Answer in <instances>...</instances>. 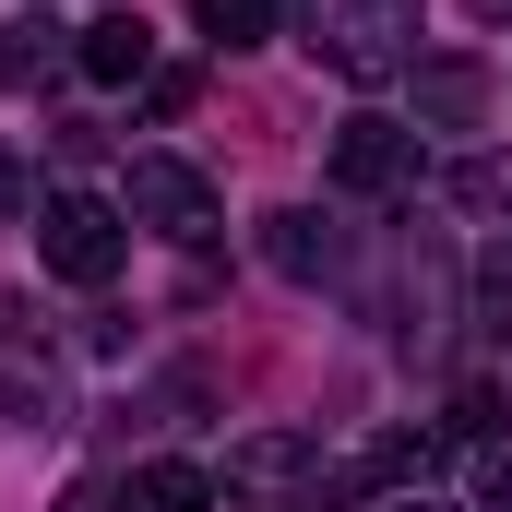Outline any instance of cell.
Wrapping results in <instances>:
<instances>
[{
	"instance_id": "6da1fadb",
	"label": "cell",
	"mask_w": 512,
	"mask_h": 512,
	"mask_svg": "<svg viewBox=\"0 0 512 512\" xmlns=\"http://www.w3.org/2000/svg\"><path fill=\"white\" fill-rule=\"evenodd\" d=\"M215 501H239V512H346V477H334V453L310 429H251L227 453Z\"/></svg>"
},
{
	"instance_id": "7a4b0ae2",
	"label": "cell",
	"mask_w": 512,
	"mask_h": 512,
	"mask_svg": "<svg viewBox=\"0 0 512 512\" xmlns=\"http://www.w3.org/2000/svg\"><path fill=\"white\" fill-rule=\"evenodd\" d=\"M310 48L346 84H393L417 72V0H310Z\"/></svg>"
},
{
	"instance_id": "3957f363",
	"label": "cell",
	"mask_w": 512,
	"mask_h": 512,
	"mask_svg": "<svg viewBox=\"0 0 512 512\" xmlns=\"http://www.w3.org/2000/svg\"><path fill=\"white\" fill-rule=\"evenodd\" d=\"M36 262H48L60 286H108L131 262V215L96 203V191H48V203H36Z\"/></svg>"
},
{
	"instance_id": "277c9868",
	"label": "cell",
	"mask_w": 512,
	"mask_h": 512,
	"mask_svg": "<svg viewBox=\"0 0 512 512\" xmlns=\"http://www.w3.org/2000/svg\"><path fill=\"white\" fill-rule=\"evenodd\" d=\"M131 227H155V239H179V251H203L215 239V179L191 167V155H131Z\"/></svg>"
},
{
	"instance_id": "5b68a950",
	"label": "cell",
	"mask_w": 512,
	"mask_h": 512,
	"mask_svg": "<svg viewBox=\"0 0 512 512\" xmlns=\"http://www.w3.org/2000/svg\"><path fill=\"white\" fill-rule=\"evenodd\" d=\"M334 191L405 203V191H417V131H405V120H346V131H334Z\"/></svg>"
},
{
	"instance_id": "8992f818",
	"label": "cell",
	"mask_w": 512,
	"mask_h": 512,
	"mask_svg": "<svg viewBox=\"0 0 512 512\" xmlns=\"http://www.w3.org/2000/svg\"><path fill=\"white\" fill-rule=\"evenodd\" d=\"M0 405H12V429H60V358L36 346L24 298H0Z\"/></svg>"
},
{
	"instance_id": "52a82bcc",
	"label": "cell",
	"mask_w": 512,
	"mask_h": 512,
	"mask_svg": "<svg viewBox=\"0 0 512 512\" xmlns=\"http://www.w3.org/2000/svg\"><path fill=\"white\" fill-rule=\"evenodd\" d=\"M262 262L286 286H346V227L310 215V203H286V215H262Z\"/></svg>"
},
{
	"instance_id": "ba28073f",
	"label": "cell",
	"mask_w": 512,
	"mask_h": 512,
	"mask_svg": "<svg viewBox=\"0 0 512 512\" xmlns=\"http://www.w3.org/2000/svg\"><path fill=\"white\" fill-rule=\"evenodd\" d=\"M489 120V72L477 60H417V131H477Z\"/></svg>"
},
{
	"instance_id": "9c48e42d",
	"label": "cell",
	"mask_w": 512,
	"mask_h": 512,
	"mask_svg": "<svg viewBox=\"0 0 512 512\" xmlns=\"http://www.w3.org/2000/svg\"><path fill=\"white\" fill-rule=\"evenodd\" d=\"M72 60H84L96 84H143V72H155V24H143V12H96V24L72 36Z\"/></svg>"
},
{
	"instance_id": "30bf717a",
	"label": "cell",
	"mask_w": 512,
	"mask_h": 512,
	"mask_svg": "<svg viewBox=\"0 0 512 512\" xmlns=\"http://www.w3.org/2000/svg\"><path fill=\"white\" fill-rule=\"evenodd\" d=\"M131 512H215V477L179 465V453H155V465L131 477Z\"/></svg>"
},
{
	"instance_id": "8fae6325",
	"label": "cell",
	"mask_w": 512,
	"mask_h": 512,
	"mask_svg": "<svg viewBox=\"0 0 512 512\" xmlns=\"http://www.w3.org/2000/svg\"><path fill=\"white\" fill-rule=\"evenodd\" d=\"M465 310H477V334H489V346H512V239H489V251H477Z\"/></svg>"
},
{
	"instance_id": "7c38bea8",
	"label": "cell",
	"mask_w": 512,
	"mask_h": 512,
	"mask_svg": "<svg viewBox=\"0 0 512 512\" xmlns=\"http://www.w3.org/2000/svg\"><path fill=\"white\" fill-rule=\"evenodd\" d=\"M191 24H203V48H215V60H239V48L274 36V0H191Z\"/></svg>"
},
{
	"instance_id": "4fadbf2b",
	"label": "cell",
	"mask_w": 512,
	"mask_h": 512,
	"mask_svg": "<svg viewBox=\"0 0 512 512\" xmlns=\"http://www.w3.org/2000/svg\"><path fill=\"white\" fill-rule=\"evenodd\" d=\"M60 60H72V36H60V24H12V36H0V84H48Z\"/></svg>"
},
{
	"instance_id": "5bb4252c",
	"label": "cell",
	"mask_w": 512,
	"mask_h": 512,
	"mask_svg": "<svg viewBox=\"0 0 512 512\" xmlns=\"http://www.w3.org/2000/svg\"><path fill=\"white\" fill-rule=\"evenodd\" d=\"M441 191H453V203H477V215H512V155H465Z\"/></svg>"
},
{
	"instance_id": "9a60e30c",
	"label": "cell",
	"mask_w": 512,
	"mask_h": 512,
	"mask_svg": "<svg viewBox=\"0 0 512 512\" xmlns=\"http://www.w3.org/2000/svg\"><path fill=\"white\" fill-rule=\"evenodd\" d=\"M489 429H501V393L465 382V393H453V417H441V441H489Z\"/></svg>"
},
{
	"instance_id": "2e32d148",
	"label": "cell",
	"mask_w": 512,
	"mask_h": 512,
	"mask_svg": "<svg viewBox=\"0 0 512 512\" xmlns=\"http://www.w3.org/2000/svg\"><path fill=\"white\" fill-rule=\"evenodd\" d=\"M179 108H191V72L155 60V72H143V120H179Z\"/></svg>"
},
{
	"instance_id": "e0dca14e",
	"label": "cell",
	"mask_w": 512,
	"mask_h": 512,
	"mask_svg": "<svg viewBox=\"0 0 512 512\" xmlns=\"http://www.w3.org/2000/svg\"><path fill=\"white\" fill-rule=\"evenodd\" d=\"M24 203H36V167H24V155L0 143V215H24Z\"/></svg>"
},
{
	"instance_id": "ac0fdd59",
	"label": "cell",
	"mask_w": 512,
	"mask_h": 512,
	"mask_svg": "<svg viewBox=\"0 0 512 512\" xmlns=\"http://www.w3.org/2000/svg\"><path fill=\"white\" fill-rule=\"evenodd\" d=\"M477 512H512V453H489V489H477Z\"/></svg>"
},
{
	"instance_id": "d6986e66",
	"label": "cell",
	"mask_w": 512,
	"mask_h": 512,
	"mask_svg": "<svg viewBox=\"0 0 512 512\" xmlns=\"http://www.w3.org/2000/svg\"><path fill=\"white\" fill-rule=\"evenodd\" d=\"M60 512H120V501H108V489H60Z\"/></svg>"
},
{
	"instance_id": "ffe728a7",
	"label": "cell",
	"mask_w": 512,
	"mask_h": 512,
	"mask_svg": "<svg viewBox=\"0 0 512 512\" xmlns=\"http://www.w3.org/2000/svg\"><path fill=\"white\" fill-rule=\"evenodd\" d=\"M382 512H441V501H429V489H417V501H382Z\"/></svg>"
},
{
	"instance_id": "44dd1931",
	"label": "cell",
	"mask_w": 512,
	"mask_h": 512,
	"mask_svg": "<svg viewBox=\"0 0 512 512\" xmlns=\"http://www.w3.org/2000/svg\"><path fill=\"white\" fill-rule=\"evenodd\" d=\"M477 12H489V24H512V0H477Z\"/></svg>"
}]
</instances>
